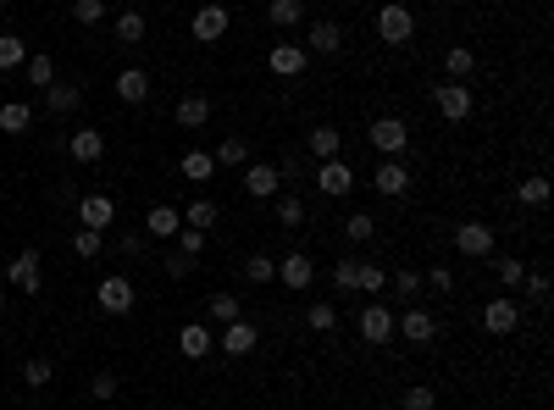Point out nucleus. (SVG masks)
<instances>
[{
	"mask_svg": "<svg viewBox=\"0 0 554 410\" xmlns=\"http://www.w3.org/2000/svg\"><path fill=\"white\" fill-rule=\"evenodd\" d=\"M266 17H272V28H300L305 23V0H272Z\"/></svg>",
	"mask_w": 554,
	"mask_h": 410,
	"instance_id": "29",
	"label": "nucleus"
},
{
	"mask_svg": "<svg viewBox=\"0 0 554 410\" xmlns=\"http://www.w3.org/2000/svg\"><path fill=\"white\" fill-rule=\"evenodd\" d=\"M194 6H211V0H194Z\"/></svg>",
	"mask_w": 554,
	"mask_h": 410,
	"instance_id": "56",
	"label": "nucleus"
},
{
	"mask_svg": "<svg viewBox=\"0 0 554 410\" xmlns=\"http://www.w3.org/2000/svg\"><path fill=\"white\" fill-rule=\"evenodd\" d=\"M200 250H205V233H200V228H178V255H189V261H194Z\"/></svg>",
	"mask_w": 554,
	"mask_h": 410,
	"instance_id": "47",
	"label": "nucleus"
},
{
	"mask_svg": "<svg viewBox=\"0 0 554 410\" xmlns=\"http://www.w3.org/2000/svg\"><path fill=\"white\" fill-rule=\"evenodd\" d=\"M433 106H438V117H444V122H466L477 100H471V89H466V84H438V89H433Z\"/></svg>",
	"mask_w": 554,
	"mask_h": 410,
	"instance_id": "8",
	"label": "nucleus"
},
{
	"mask_svg": "<svg viewBox=\"0 0 554 410\" xmlns=\"http://www.w3.org/2000/svg\"><path fill=\"white\" fill-rule=\"evenodd\" d=\"M216 172V161H211V150H189V156H183V178H189V183H205V178H211Z\"/></svg>",
	"mask_w": 554,
	"mask_h": 410,
	"instance_id": "34",
	"label": "nucleus"
},
{
	"mask_svg": "<svg viewBox=\"0 0 554 410\" xmlns=\"http://www.w3.org/2000/svg\"><path fill=\"white\" fill-rule=\"evenodd\" d=\"M117 100L122 106H145L150 100V72L145 67H122L117 72Z\"/></svg>",
	"mask_w": 554,
	"mask_h": 410,
	"instance_id": "15",
	"label": "nucleus"
},
{
	"mask_svg": "<svg viewBox=\"0 0 554 410\" xmlns=\"http://www.w3.org/2000/svg\"><path fill=\"white\" fill-rule=\"evenodd\" d=\"M255 338H261V333H255V322H244V316H239V322L222 327V338H216V344H222V355H233V361H239V355H250V350H255Z\"/></svg>",
	"mask_w": 554,
	"mask_h": 410,
	"instance_id": "16",
	"label": "nucleus"
},
{
	"mask_svg": "<svg viewBox=\"0 0 554 410\" xmlns=\"http://www.w3.org/2000/svg\"><path fill=\"white\" fill-rule=\"evenodd\" d=\"M277 167H272V161H250V167H244V194H250V200H272L277 194Z\"/></svg>",
	"mask_w": 554,
	"mask_h": 410,
	"instance_id": "14",
	"label": "nucleus"
},
{
	"mask_svg": "<svg viewBox=\"0 0 554 410\" xmlns=\"http://www.w3.org/2000/svg\"><path fill=\"white\" fill-rule=\"evenodd\" d=\"M233 23H228V6H222V0H211V6H200L194 11V23H189V34L200 39V45H216L222 34H228Z\"/></svg>",
	"mask_w": 554,
	"mask_h": 410,
	"instance_id": "6",
	"label": "nucleus"
},
{
	"mask_svg": "<svg viewBox=\"0 0 554 410\" xmlns=\"http://www.w3.org/2000/svg\"><path fill=\"white\" fill-rule=\"evenodd\" d=\"M444 72H449V84H466L471 72H477V50H466V45H455L444 56Z\"/></svg>",
	"mask_w": 554,
	"mask_h": 410,
	"instance_id": "24",
	"label": "nucleus"
},
{
	"mask_svg": "<svg viewBox=\"0 0 554 410\" xmlns=\"http://www.w3.org/2000/svg\"><path fill=\"white\" fill-rule=\"evenodd\" d=\"M527 300H549V272H527Z\"/></svg>",
	"mask_w": 554,
	"mask_h": 410,
	"instance_id": "52",
	"label": "nucleus"
},
{
	"mask_svg": "<svg viewBox=\"0 0 554 410\" xmlns=\"http://www.w3.org/2000/svg\"><path fill=\"white\" fill-rule=\"evenodd\" d=\"M410 34H416V17H410V6L388 0V6L377 11V39H383V45H410Z\"/></svg>",
	"mask_w": 554,
	"mask_h": 410,
	"instance_id": "2",
	"label": "nucleus"
},
{
	"mask_svg": "<svg viewBox=\"0 0 554 410\" xmlns=\"http://www.w3.org/2000/svg\"><path fill=\"white\" fill-rule=\"evenodd\" d=\"M277 222H283V228H300V222H305V205H300V200H277Z\"/></svg>",
	"mask_w": 554,
	"mask_h": 410,
	"instance_id": "50",
	"label": "nucleus"
},
{
	"mask_svg": "<svg viewBox=\"0 0 554 410\" xmlns=\"http://www.w3.org/2000/svg\"><path fill=\"white\" fill-rule=\"evenodd\" d=\"M117 39L122 45H139V39H145V11H122L117 17Z\"/></svg>",
	"mask_w": 554,
	"mask_h": 410,
	"instance_id": "38",
	"label": "nucleus"
},
{
	"mask_svg": "<svg viewBox=\"0 0 554 410\" xmlns=\"http://www.w3.org/2000/svg\"><path fill=\"white\" fill-rule=\"evenodd\" d=\"M311 50L316 56H338L344 50V28L338 23H311Z\"/></svg>",
	"mask_w": 554,
	"mask_h": 410,
	"instance_id": "26",
	"label": "nucleus"
},
{
	"mask_svg": "<svg viewBox=\"0 0 554 410\" xmlns=\"http://www.w3.org/2000/svg\"><path fill=\"white\" fill-rule=\"evenodd\" d=\"M178 350L189 355V361L211 355V327H205V322H189V327H183V333H178Z\"/></svg>",
	"mask_w": 554,
	"mask_h": 410,
	"instance_id": "23",
	"label": "nucleus"
},
{
	"mask_svg": "<svg viewBox=\"0 0 554 410\" xmlns=\"http://www.w3.org/2000/svg\"><path fill=\"white\" fill-rule=\"evenodd\" d=\"M89 394L95 399H117V372H95L89 377Z\"/></svg>",
	"mask_w": 554,
	"mask_h": 410,
	"instance_id": "48",
	"label": "nucleus"
},
{
	"mask_svg": "<svg viewBox=\"0 0 554 410\" xmlns=\"http://www.w3.org/2000/svg\"><path fill=\"white\" fill-rule=\"evenodd\" d=\"M266 67H272L277 78H300L305 67H311V56H305L300 45H272V56H266Z\"/></svg>",
	"mask_w": 554,
	"mask_h": 410,
	"instance_id": "17",
	"label": "nucleus"
},
{
	"mask_svg": "<svg viewBox=\"0 0 554 410\" xmlns=\"http://www.w3.org/2000/svg\"><path fill=\"white\" fill-rule=\"evenodd\" d=\"M183 228L211 233V228H216V205H211V200H189V205H183Z\"/></svg>",
	"mask_w": 554,
	"mask_h": 410,
	"instance_id": "31",
	"label": "nucleus"
},
{
	"mask_svg": "<svg viewBox=\"0 0 554 410\" xmlns=\"http://www.w3.org/2000/svg\"><path fill=\"white\" fill-rule=\"evenodd\" d=\"M78 100H84V84H61V78H56V84L45 89V106L50 111H78Z\"/></svg>",
	"mask_w": 554,
	"mask_h": 410,
	"instance_id": "28",
	"label": "nucleus"
},
{
	"mask_svg": "<svg viewBox=\"0 0 554 410\" xmlns=\"http://www.w3.org/2000/svg\"><path fill=\"white\" fill-rule=\"evenodd\" d=\"M50 377H56V366H50L45 355H34V361L23 366V383H28V388H50Z\"/></svg>",
	"mask_w": 554,
	"mask_h": 410,
	"instance_id": "43",
	"label": "nucleus"
},
{
	"mask_svg": "<svg viewBox=\"0 0 554 410\" xmlns=\"http://www.w3.org/2000/svg\"><path fill=\"white\" fill-rule=\"evenodd\" d=\"M360 338L366 344H388V338H399V327H394V311H388L383 300H372L360 311Z\"/></svg>",
	"mask_w": 554,
	"mask_h": 410,
	"instance_id": "7",
	"label": "nucleus"
},
{
	"mask_svg": "<svg viewBox=\"0 0 554 410\" xmlns=\"http://www.w3.org/2000/svg\"><path fill=\"white\" fill-rule=\"evenodd\" d=\"M482 327H488V333H494V338H505V333H516V327H521V305L516 300H488L482 305Z\"/></svg>",
	"mask_w": 554,
	"mask_h": 410,
	"instance_id": "11",
	"label": "nucleus"
},
{
	"mask_svg": "<svg viewBox=\"0 0 554 410\" xmlns=\"http://www.w3.org/2000/svg\"><path fill=\"white\" fill-rule=\"evenodd\" d=\"M394 327H399L410 344H433L438 338V322L427 316V311H405V316H394Z\"/></svg>",
	"mask_w": 554,
	"mask_h": 410,
	"instance_id": "20",
	"label": "nucleus"
},
{
	"mask_svg": "<svg viewBox=\"0 0 554 410\" xmlns=\"http://www.w3.org/2000/svg\"><path fill=\"white\" fill-rule=\"evenodd\" d=\"M189 266H194L189 255H167V272H172V277H189Z\"/></svg>",
	"mask_w": 554,
	"mask_h": 410,
	"instance_id": "54",
	"label": "nucleus"
},
{
	"mask_svg": "<svg viewBox=\"0 0 554 410\" xmlns=\"http://www.w3.org/2000/svg\"><path fill=\"white\" fill-rule=\"evenodd\" d=\"M394 294L416 300V294H421V272H394Z\"/></svg>",
	"mask_w": 554,
	"mask_h": 410,
	"instance_id": "51",
	"label": "nucleus"
},
{
	"mask_svg": "<svg viewBox=\"0 0 554 410\" xmlns=\"http://www.w3.org/2000/svg\"><path fill=\"white\" fill-rule=\"evenodd\" d=\"M355 289H360V294H383V289H388V272H383V266H372V261H360Z\"/></svg>",
	"mask_w": 554,
	"mask_h": 410,
	"instance_id": "39",
	"label": "nucleus"
},
{
	"mask_svg": "<svg viewBox=\"0 0 554 410\" xmlns=\"http://www.w3.org/2000/svg\"><path fill=\"white\" fill-rule=\"evenodd\" d=\"M355 277H360V261H355V255H344V261L333 266V289H338V294H350V289H355Z\"/></svg>",
	"mask_w": 554,
	"mask_h": 410,
	"instance_id": "44",
	"label": "nucleus"
},
{
	"mask_svg": "<svg viewBox=\"0 0 554 410\" xmlns=\"http://www.w3.org/2000/svg\"><path fill=\"white\" fill-rule=\"evenodd\" d=\"M372 183H377V194L399 200V194L410 189V167H405L399 156H383V161H377V172H372Z\"/></svg>",
	"mask_w": 554,
	"mask_h": 410,
	"instance_id": "12",
	"label": "nucleus"
},
{
	"mask_svg": "<svg viewBox=\"0 0 554 410\" xmlns=\"http://www.w3.org/2000/svg\"><path fill=\"white\" fill-rule=\"evenodd\" d=\"M366 139H372V150H377V156H405L410 128H405V117H372Z\"/></svg>",
	"mask_w": 554,
	"mask_h": 410,
	"instance_id": "1",
	"label": "nucleus"
},
{
	"mask_svg": "<svg viewBox=\"0 0 554 410\" xmlns=\"http://www.w3.org/2000/svg\"><path fill=\"white\" fill-rule=\"evenodd\" d=\"M455 250L466 261H488L494 255V228H488V222H460L455 228Z\"/></svg>",
	"mask_w": 554,
	"mask_h": 410,
	"instance_id": "4",
	"label": "nucleus"
},
{
	"mask_svg": "<svg viewBox=\"0 0 554 410\" xmlns=\"http://www.w3.org/2000/svg\"><path fill=\"white\" fill-rule=\"evenodd\" d=\"M216 410H222V405H216Z\"/></svg>",
	"mask_w": 554,
	"mask_h": 410,
	"instance_id": "57",
	"label": "nucleus"
},
{
	"mask_svg": "<svg viewBox=\"0 0 554 410\" xmlns=\"http://www.w3.org/2000/svg\"><path fill=\"white\" fill-rule=\"evenodd\" d=\"M372 233H377V222L366 216V211H350V216H344V239H350V244H372Z\"/></svg>",
	"mask_w": 554,
	"mask_h": 410,
	"instance_id": "35",
	"label": "nucleus"
},
{
	"mask_svg": "<svg viewBox=\"0 0 554 410\" xmlns=\"http://www.w3.org/2000/svg\"><path fill=\"white\" fill-rule=\"evenodd\" d=\"M6 283L17 294H39V283H45V272H39V250H17L11 266H6Z\"/></svg>",
	"mask_w": 554,
	"mask_h": 410,
	"instance_id": "5",
	"label": "nucleus"
},
{
	"mask_svg": "<svg viewBox=\"0 0 554 410\" xmlns=\"http://www.w3.org/2000/svg\"><path fill=\"white\" fill-rule=\"evenodd\" d=\"M205 122H211V100H205V95H183L178 100V128H205Z\"/></svg>",
	"mask_w": 554,
	"mask_h": 410,
	"instance_id": "21",
	"label": "nucleus"
},
{
	"mask_svg": "<svg viewBox=\"0 0 554 410\" xmlns=\"http://www.w3.org/2000/svg\"><path fill=\"white\" fill-rule=\"evenodd\" d=\"M516 205H527V211H543V205H549V178H521V183H516Z\"/></svg>",
	"mask_w": 554,
	"mask_h": 410,
	"instance_id": "27",
	"label": "nucleus"
},
{
	"mask_svg": "<svg viewBox=\"0 0 554 410\" xmlns=\"http://www.w3.org/2000/svg\"><path fill=\"white\" fill-rule=\"evenodd\" d=\"M305 150H311L316 161H338V156H344V133L333 128V122H322V128H311V139H305Z\"/></svg>",
	"mask_w": 554,
	"mask_h": 410,
	"instance_id": "18",
	"label": "nucleus"
},
{
	"mask_svg": "<svg viewBox=\"0 0 554 410\" xmlns=\"http://www.w3.org/2000/svg\"><path fill=\"white\" fill-rule=\"evenodd\" d=\"M316 183H322V194H333V200H338V194H350V189H355V167H350L344 156H338V161H322V167H316Z\"/></svg>",
	"mask_w": 554,
	"mask_h": 410,
	"instance_id": "13",
	"label": "nucleus"
},
{
	"mask_svg": "<svg viewBox=\"0 0 554 410\" xmlns=\"http://www.w3.org/2000/svg\"><path fill=\"white\" fill-rule=\"evenodd\" d=\"M106 17V0H72V23H100Z\"/></svg>",
	"mask_w": 554,
	"mask_h": 410,
	"instance_id": "46",
	"label": "nucleus"
},
{
	"mask_svg": "<svg viewBox=\"0 0 554 410\" xmlns=\"http://www.w3.org/2000/svg\"><path fill=\"white\" fill-rule=\"evenodd\" d=\"M0 311H6V294H0Z\"/></svg>",
	"mask_w": 554,
	"mask_h": 410,
	"instance_id": "55",
	"label": "nucleus"
},
{
	"mask_svg": "<svg viewBox=\"0 0 554 410\" xmlns=\"http://www.w3.org/2000/svg\"><path fill=\"white\" fill-rule=\"evenodd\" d=\"M305 327H311V333H333V327H338V311H333L327 300H316L311 311H305Z\"/></svg>",
	"mask_w": 554,
	"mask_h": 410,
	"instance_id": "36",
	"label": "nucleus"
},
{
	"mask_svg": "<svg viewBox=\"0 0 554 410\" xmlns=\"http://www.w3.org/2000/svg\"><path fill=\"white\" fill-rule=\"evenodd\" d=\"M23 61H28L23 34H0V67H23Z\"/></svg>",
	"mask_w": 554,
	"mask_h": 410,
	"instance_id": "37",
	"label": "nucleus"
},
{
	"mask_svg": "<svg viewBox=\"0 0 554 410\" xmlns=\"http://www.w3.org/2000/svg\"><path fill=\"white\" fill-rule=\"evenodd\" d=\"M211 161H216V167H250V145H244L239 133H228V139L211 150Z\"/></svg>",
	"mask_w": 554,
	"mask_h": 410,
	"instance_id": "25",
	"label": "nucleus"
},
{
	"mask_svg": "<svg viewBox=\"0 0 554 410\" xmlns=\"http://www.w3.org/2000/svg\"><path fill=\"white\" fill-rule=\"evenodd\" d=\"M28 122H34V111L23 100H6V106H0V133H28Z\"/></svg>",
	"mask_w": 554,
	"mask_h": 410,
	"instance_id": "33",
	"label": "nucleus"
},
{
	"mask_svg": "<svg viewBox=\"0 0 554 410\" xmlns=\"http://www.w3.org/2000/svg\"><path fill=\"white\" fill-rule=\"evenodd\" d=\"M178 228H183V211H178V205H150V211H145V233H156V239H178Z\"/></svg>",
	"mask_w": 554,
	"mask_h": 410,
	"instance_id": "19",
	"label": "nucleus"
},
{
	"mask_svg": "<svg viewBox=\"0 0 554 410\" xmlns=\"http://www.w3.org/2000/svg\"><path fill=\"white\" fill-rule=\"evenodd\" d=\"M494 277L505 283V289H521V277H527V266H521L516 255H499V261H494Z\"/></svg>",
	"mask_w": 554,
	"mask_h": 410,
	"instance_id": "40",
	"label": "nucleus"
},
{
	"mask_svg": "<svg viewBox=\"0 0 554 410\" xmlns=\"http://www.w3.org/2000/svg\"><path fill=\"white\" fill-rule=\"evenodd\" d=\"M205 311H211L216 327H228V322L244 316V305H239V294H211V300H205Z\"/></svg>",
	"mask_w": 554,
	"mask_h": 410,
	"instance_id": "32",
	"label": "nucleus"
},
{
	"mask_svg": "<svg viewBox=\"0 0 554 410\" xmlns=\"http://www.w3.org/2000/svg\"><path fill=\"white\" fill-rule=\"evenodd\" d=\"M23 78H28L34 89H50V84H56V61H50L45 50H39V56H28V61H23Z\"/></svg>",
	"mask_w": 554,
	"mask_h": 410,
	"instance_id": "30",
	"label": "nucleus"
},
{
	"mask_svg": "<svg viewBox=\"0 0 554 410\" xmlns=\"http://www.w3.org/2000/svg\"><path fill=\"white\" fill-rule=\"evenodd\" d=\"M133 300H139V294H133V283L122 277V272H117V277H100V289H95V305H100L106 316H128Z\"/></svg>",
	"mask_w": 554,
	"mask_h": 410,
	"instance_id": "3",
	"label": "nucleus"
},
{
	"mask_svg": "<svg viewBox=\"0 0 554 410\" xmlns=\"http://www.w3.org/2000/svg\"><path fill=\"white\" fill-rule=\"evenodd\" d=\"M311 277H316V261H311V255H300V250H289V255H283V261H277V283H283V289H294V294H305V289H311Z\"/></svg>",
	"mask_w": 554,
	"mask_h": 410,
	"instance_id": "10",
	"label": "nucleus"
},
{
	"mask_svg": "<svg viewBox=\"0 0 554 410\" xmlns=\"http://www.w3.org/2000/svg\"><path fill=\"white\" fill-rule=\"evenodd\" d=\"M111 222H117V200L111 194H84V200H78V228L106 233Z\"/></svg>",
	"mask_w": 554,
	"mask_h": 410,
	"instance_id": "9",
	"label": "nucleus"
},
{
	"mask_svg": "<svg viewBox=\"0 0 554 410\" xmlns=\"http://www.w3.org/2000/svg\"><path fill=\"white\" fill-rule=\"evenodd\" d=\"M244 277H250V283H272V277H277V261L255 250L250 261H244Z\"/></svg>",
	"mask_w": 554,
	"mask_h": 410,
	"instance_id": "41",
	"label": "nucleus"
},
{
	"mask_svg": "<svg viewBox=\"0 0 554 410\" xmlns=\"http://www.w3.org/2000/svg\"><path fill=\"white\" fill-rule=\"evenodd\" d=\"M72 250H78V261H95V255H100V233H95V228H78V233H72Z\"/></svg>",
	"mask_w": 554,
	"mask_h": 410,
	"instance_id": "45",
	"label": "nucleus"
},
{
	"mask_svg": "<svg viewBox=\"0 0 554 410\" xmlns=\"http://www.w3.org/2000/svg\"><path fill=\"white\" fill-rule=\"evenodd\" d=\"M117 250H122V261H139V255H145V233H122Z\"/></svg>",
	"mask_w": 554,
	"mask_h": 410,
	"instance_id": "53",
	"label": "nucleus"
},
{
	"mask_svg": "<svg viewBox=\"0 0 554 410\" xmlns=\"http://www.w3.org/2000/svg\"><path fill=\"white\" fill-rule=\"evenodd\" d=\"M405 410H438V394H433V383H416V388H405Z\"/></svg>",
	"mask_w": 554,
	"mask_h": 410,
	"instance_id": "42",
	"label": "nucleus"
},
{
	"mask_svg": "<svg viewBox=\"0 0 554 410\" xmlns=\"http://www.w3.org/2000/svg\"><path fill=\"white\" fill-rule=\"evenodd\" d=\"M421 289H438V294H449V289H455V272H449V266H433V272L421 277Z\"/></svg>",
	"mask_w": 554,
	"mask_h": 410,
	"instance_id": "49",
	"label": "nucleus"
},
{
	"mask_svg": "<svg viewBox=\"0 0 554 410\" xmlns=\"http://www.w3.org/2000/svg\"><path fill=\"white\" fill-rule=\"evenodd\" d=\"M67 150H72V161H84V167H89V161L106 156V139H100L95 128H78V133L67 139Z\"/></svg>",
	"mask_w": 554,
	"mask_h": 410,
	"instance_id": "22",
	"label": "nucleus"
}]
</instances>
